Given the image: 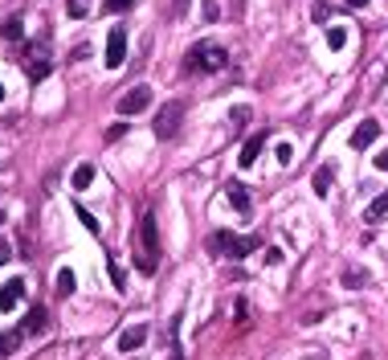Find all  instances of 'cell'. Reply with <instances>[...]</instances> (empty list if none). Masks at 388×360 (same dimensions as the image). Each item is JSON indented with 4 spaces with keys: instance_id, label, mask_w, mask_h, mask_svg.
<instances>
[{
    "instance_id": "44dd1931",
    "label": "cell",
    "mask_w": 388,
    "mask_h": 360,
    "mask_svg": "<svg viewBox=\"0 0 388 360\" xmlns=\"http://www.w3.org/2000/svg\"><path fill=\"white\" fill-rule=\"evenodd\" d=\"M74 287H78L74 270H70V266H62V270H58V295H74Z\"/></svg>"
},
{
    "instance_id": "30bf717a",
    "label": "cell",
    "mask_w": 388,
    "mask_h": 360,
    "mask_svg": "<svg viewBox=\"0 0 388 360\" xmlns=\"http://www.w3.org/2000/svg\"><path fill=\"white\" fill-rule=\"evenodd\" d=\"M225 193H229V205L242 213V217H245L249 209H254V201H249V189H245L242 180H229V184H225Z\"/></svg>"
},
{
    "instance_id": "484cf974",
    "label": "cell",
    "mask_w": 388,
    "mask_h": 360,
    "mask_svg": "<svg viewBox=\"0 0 388 360\" xmlns=\"http://www.w3.org/2000/svg\"><path fill=\"white\" fill-rule=\"evenodd\" d=\"M200 16H205V21H217V16H221L217 0H205V4H200Z\"/></svg>"
},
{
    "instance_id": "5b68a950",
    "label": "cell",
    "mask_w": 388,
    "mask_h": 360,
    "mask_svg": "<svg viewBox=\"0 0 388 360\" xmlns=\"http://www.w3.org/2000/svg\"><path fill=\"white\" fill-rule=\"evenodd\" d=\"M147 107H151V90H147V86H131L127 95L119 98V115H123V119H131V115H144Z\"/></svg>"
},
{
    "instance_id": "3957f363",
    "label": "cell",
    "mask_w": 388,
    "mask_h": 360,
    "mask_svg": "<svg viewBox=\"0 0 388 360\" xmlns=\"http://www.w3.org/2000/svg\"><path fill=\"white\" fill-rule=\"evenodd\" d=\"M209 250L212 254H225V258H249V254L258 250V238H237V233L221 229V233L209 238Z\"/></svg>"
},
{
    "instance_id": "7a4b0ae2",
    "label": "cell",
    "mask_w": 388,
    "mask_h": 360,
    "mask_svg": "<svg viewBox=\"0 0 388 360\" xmlns=\"http://www.w3.org/2000/svg\"><path fill=\"white\" fill-rule=\"evenodd\" d=\"M229 53L217 41H196L188 53H184V74H217V70H225Z\"/></svg>"
},
{
    "instance_id": "52a82bcc",
    "label": "cell",
    "mask_w": 388,
    "mask_h": 360,
    "mask_svg": "<svg viewBox=\"0 0 388 360\" xmlns=\"http://www.w3.org/2000/svg\"><path fill=\"white\" fill-rule=\"evenodd\" d=\"M123 58H127V33H123V29H111V33H107V65H111V70H119V65H123Z\"/></svg>"
},
{
    "instance_id": "e0dca14e",
    "label": "cell",
    "mask_w": 388,
    "mask_h": 360,
    "mask_svg": "<svg viewBox=\"0 0 388 360\" xmlns=\"http://www.w3.org/2000/svg\"><path fill=\"white\" fill-rule=\"evenodd\" d=\"M384 213H388V189H384L380 196H376L368 209H364V221H372V226H376V221H384Z\"/></svg>"
},
{
    "instance_id": "1f68e13d",
    "label": "cell",
    "mask_w": 388,
    "mask_h": 360,
    "mask_svg": "<svg viewBox=\"0 0 388 360\" xmlns=\"http://www.w3.org/2000/svg\"><path fill=\"white\" fill-rule=\"evenodd\" d=\"M343 4H347V9H364V4H368V0H343Z\"/></svg>"
},
{
    "instance_id": "83f0119b",
    "label": "cell",
    "mask_w": 388,
    "mask_h": 360,
    "mask_svg": "<svg viewBox=\"0 0 388 360\" xmlns=\"http://www.w3.org/2000/svg\"><path fill=\"white\" fill-rule=\"evenodd\" d=\"M294 160V147L291 144H278V164H291Z\"/></svg>"
},
{
    "instance_id": "7402d4cb",
    "label": "cell",
    "mask_w": 388,
    "mask_h": 360,
    "mask_svg": "<svg viewBox=\"0 0 388 360\" xmlns=\"http://www.w3.org/2000/svg\"><path fill=\"white\" fill-rule=\"evenodd\" d=\"M107 278H111V287L114 291H123V287H127V275H123V266H119V262H107Z\"/></svg>"
},
{
    "instance_id": "cb8c5ba5",
    "label": "cell",
    "mask_w": 388,
    "mask_h": 360,
    "mask_svg": "<svg viewBox=\"0 0 388 360\" xmlns=\"http://www.w3.org/2000/svg\"><path fill=\"white\" fill-rule=\"evenodd\" d=\"M65 13H70L74 21H78V16H86V13H90V0H65Z\"/></svg>"
},
{
    "instance_id": "4dcf8cb0",
    "label": "cell",
    "mask_w": 388,
    "mask_h": 360,
    "mask_svg": "<svg viewBox=\"0 0 388 360\" xmlns=\"http://www.w3.org/2000/svg\"><path fill=\"white\" fill-rule=\"evenodd\" d=\"M376 168H380V172H388V147L380 152V156H376Z\"/></svg>"
},
{
    "instance_id": "8fae6325",
    "label": "cell",
    "mask_w": 388,
    "mask_h": 360,
    "mask_svg": "<svg viewBox=\"0 0 388 360\" xmlns=\"http://www.w3.org/2000/svg\"><path fill=\"white\" fill-rule=\"evenodd\" d=\"M147 344V324H131L123 336H119V352H135Z\"/></svg>"
},
{
    "instance_id": "277c9868",
    "label": "cell",
    "mask_w": 388,
    "mask_h": 360,
    "mask_svg": "<svg viewBox=\"0 0 388 360\" xmlns=\"http://www.w3.org/2000/svg\"><path fill=\"white\" fill-rule=\"evenodd\" d=\"M180 123H184V102L180 98H168L160 111H156V123H151V131H156V139H176V131H180Z\"/></svg>"
},
{
    "instance_id": "d6a6232c",
    "label": "cell",
    "mask_w": 388,
    "mask_h": 360,
    "mask_svg": "<svg viewBox=\"0 0 388 360\" xmlns=\"http://www.w3.org/2000/svg\"><path fill=\"white\" fill-rule=\"evenodd\" d=\"M0 102H4V82H0Z\"/></svg>"
},
{
    "instance_id": "4fadbf2b",
    "label": "cell",
    "mask_w": 388,
    "mask_h": 360,
    "mask_svg": "<svg viewBox=\"0 0 388 360\" xmlns=\"http://www.w3.org/2000/svg\"><path fill=\"white\" fill-rule=\"evenodd\" d=\"M25 332H29V336H41V332H45L49 327V311L45 307H29V315H25Z\"/></svg>"
},
{
    "instance_id": "ac0fdd59",
    "label": "cell",
    "mask_w": 388,
    "mask_h": 360,
    "mask_svg": "<svg viewBox=\"0 0 388 360\" xmlns=\"http://www.w3.org/2000/svg\"><path fill=\"white\" fill-rule=\"evenodd\" d=\"M21 29H25V16H21V13H13L9 21H4V25H0V37H9V41H21V37H25Z\"/></svg>"
},
{
    "instance_id": "d4e9b609",
    "label": "cell",
    "mask_w": 388,
    "mask_h": 360,
    "mask_svg": "<svg viewBox=\"0 0 388 360\" xmlns=\"http://www.w3.org/2000/svg\"><path fill=\"white\" fill-rule=\"evenodd\" d=\"M311 21H315V25L331 21V4H315V9H311Z\"/></svg>"
},
{
    "instance_id": "7c38bea8",
    "label": "cell",
    "mask_w": 388,
    "mask_h": 360,
    "mask_svg": "<svg viewBox=\"0 0 388 360\" xmlns=\"http://www.w3.org/2000/svg\"><path fill=\"white\" fill-rule=\"evenodd\" d=\"M21 295H25V278H9L0 287V311H13L21 303Z\"/></svg>"
},
{
    "instance_id": "836d02e7",
    "label": "cell",
    "mask_w": 388,
    "mask_h": 360,
    "mask_svg": "<svg viewBox=\"0 0 388 360\" xmlns=\"http://www.w3.org/2000/svg\"><path fill=\"white\" fill-rule=\"evenodd\" d=\"M0 226H4V213H0Z\"/></svg>"
},
{
    "instance_id": "5bb4252c",
    "label": "cell",
    "mask_w": 388,
    "mask_h": 360,
    "mask_svg": "<svg viewBox=\"0 0 388 360\" xmlns=\"http://www.w3.org/2000/svg\"><path fill=\"white\" fill-rule=\"evenodd\" d=\"M25 340V327H9V332H0V356H13L16 348Z\"/></svg>"
},
{
    "instance_id": "d6986e66",
    "label": "cell",
    "mask_w": 388,
    "mask_h": 360,
    "mask_svg": "<svg viewBox=\"0 0 388 360\" xmlns=\"http://www.w3.org/2000/svg\"><path fill=\"white\" fill-rule=\"evenodd\" d=\"M343 287H352V291H360V287H368V270H364V266H347V270H343Z\"/></svg>"
},
{
    "instance_id": "2e32d148",
    "label": "cell",
    "mask_w": 388,
    "mask_h": 360,
    "mask_svg": "<svg viewBox=\"0 0 388 360\" xmlns=\"http://www.w3.org/2000/svg\"><path fill=\"white\" fill-rule=\"evenodd\" d=\"M70 184H74V189H90V184H95V164H78V168H74V176H70Z\"/></svg>"
},
{
    "instance_id": "e575fe53",
    "label": "cell",
    "mask_w": 388,
    "mask_h": 360,
    "mask_svg": "<svg viewBox=\"0 0 388 360\" xmlns=\"http://www.w3.org/2000/svg\"><path fill=\"white\" fill-rule=\"evenodd\" d=\"M172 360H180V352H176V356H172Z\"/></svg>"
},
{
    "instance_id": "ba28073f",
    "label": "cell",
    "mask_w": 388,
    "mask_h": 360,
    "mask_svg": "<svg viewBox=\"0 0 388 360\" xmlns=\"http://www.w3.org/2000/svg\"><path fill=\"white\" fill-rule=\"evenodd\" d=\"M266 139H270L266 131H254V135H249V139L242 144V156H237V164H242V168H254V160L262 156V147H266Z\"/></svg>"
},
{
    "instance_id": "4316f807",
    "label": "cell",
    "mask_w": 388,
    "mask_h": 360,
    "mask_svg": "<svg viewBox=\"0 0 388 360\" xmlns=\"http://www.w3.org/2000/svg\"><path fill=\"white\" fill-rule=\"evenodd\" d=\"M131 4H135V0H107L102 9H107V13H123V9H131Z\"/></svg>"
},
{
    "instance_id": "ffe728a7",
    "label": "cell",
    "mask_w": 388,
    "mask_h": 360,
    "mask_svg": "<svg viewBox=\"0 0 388 360\" xmlns=\"http://www.w3.org/2000/svg\"><path fill=\"white\" fill-rule=\"evenodd\" d=\"M343 46H347V29H343V25H331V29H327V49L340 53Z\"/></svg>"
},
{
    "instance_id": "9c48e42d",
    "label": "cell",
    "mask_w": 388,
    "mask_h": 360,
    "mask_svg": "<svg viewBox=\"0 0 388 360\" xmlns=\"http://www.w3.org/2000/svg\"><path fill=\"white\" fill-rule=\"evenodd\" d=\"M376 135H380V123H376V119H364V123L352 131V147H356V152H364V147L376 144Z\"/></svg>"
},
{
    "instance_id": "9a60e30c",
    "label": "cell",
    "mask_w": 388,
    "mask_h": 360,
    "mask_svg": "<svg viewBox=\"0 0 388 360\" xmlns=\"http://www.w3.org/2000/svg\"><path fill=\"white\" fill-rule=\"evenodd\" d=\"M331 180H335V164H323V168L315 172L311 184H315V193H319V196H327V193H331Z\"/></svg>"
},
{
    "instance_id": "603a6c76",
    "label": "cell",
    "mask_w": 388,
    "mask_h": 360,
    "mask_svg": "<svg viewBox=\"0 0 388 360\" xmlns=\"http://www.w3.org/2000/svg\"><path fill=\"white\" fill-rule=\"evenodd\" d=\"M74 213H78V217H82V226L90 229L95 238H98V233H102V229H98V221H95V217H90V209H86V205H74Z\"/></svg>"
},
{
    "instance_id": "8992f818",
    "label": "cell",
    "mask_w": 388,
    "mask_h": 360,
    "mask_svg": "<svg viewBox=\"0 0 388 360\" xmlns=\"http://www.w3.org/2000/svg\"><path fill=\"white\" fill-rule=\"evenodd\" d=\"M139 245H144V258H156V254H160V233H156V213H144V221H139Z\"/></svg>"
},
{
    "instance_id": "f1b7e54d",
    "label": "cell",
    "mask_w": 388,
    "mask_h": 360,
    "mask_svg": "<svg viewBox=\"0 0 388 360\" xmlns=\"http://www.w3.org/2000/svg\"><path fill=\"white\" fill-rule=\"evenodd\" d=\"M123 131H127V123H114V127H107V144H114V139H119Z\"/></svg>"
},
{
    "instance_id": "6da1fadb",
    "label": "cell",
    "mask_w": 388,
    "mask_h": 360,
    "mask_svg": "<svg viewBox=\"0 0 388 360\" xmlns=\"http://www.w3.org/2000/svg\"><path fill=\"white\" fill-rule=\"evenodd\" d=\"M21 70L29 82H45L53 74V49H49V37H33L25 41V53H21Z\"/></svg>"
},
{
    "instance_id": "f546056e",
    "label": "cell",
    "mask_w": 388,
    "mask_h": 360,
    "mask_svg": "<svg viewBox=\"0 0 388 360\" xmlns=\"http://www.w3.org/2000/svg\"><path fill=\"white\" fill-rule=\"evenodd\" d=\"M9 258H13V245H9V242H0V266H4Z\"/></svg>"
}]
</instances>
